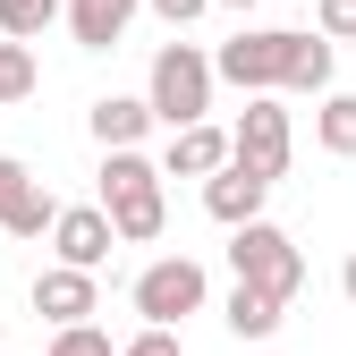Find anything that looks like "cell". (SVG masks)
<instances>
[{
    "mask_svg": "<svg viewBox=\"0 0 356 356\" xmlns=\"http://www.w3.org/2000/svg\"><path fill=\"white\" fill-rule=\"evenodd\" d=\"M229 272L246 280V289H263V297H297L305 289V254H297V238L289 229H272V220H254V229H229Z\"/></svg>",
    "mask_w": 356,
    "mask_h": 356,
    "instance_id": "4",
    "label": "cell"
},
{
    "mask_svg": "<svg viewBox=\"0 0 356 356\" xmlns=\"http://www.w3.org/2000/svg\"><path fill=\"white\" fill-rule=\"evenodd\" d=\"M111 246H119V229H111L102 204H60V220H51V254L68 263V272H102Z\"/></svg>",
    "mask_w": 356,
    "mask_h": 356,
    "instance_id": "8",
    "label": "cell"
},
{
    "mask_svg": "<svg viewBox=\"0 0 356 356\" xmlns=\"http://www.w3.org/2000/svg\"><path fill=\"white\" fill-rule=\"evenodd\" d=\"M145 9H153V17H161L170 34H178V26H195V17L212 9V0H145Z\"/></svg>",
    "mask_w": 356,
    "mask_h": 356,
    "instance_id": "21",
    "label": "cell"
},
{
    "mask_svg": "<svg viewBox=\"0 0 356 356\" xmlns=\"http://www.w3.org/2000/svg\"><path fill=\"white\" fill-rule=\"evenodd\" d=\"M26 178H34V170H26V161H17V153H0V204H9V195H17V187H26Z\"/></svg>",
    "mask_w": 356,
    "mask_h": 356,
    "instance_id": "23",
    "label": "cell"
},
{
    "mask_svg": "<svg viewBox=\"0 0 356 356\" xmlns=\"http://www.w3.org/2000/svg\"><path fill=\"white\" fill-rule=\"evenodd\" d=\"M145 0H68V34H76V51H111V42L136 26Z\"/></svg>",
    "mask_w": 356,
    "mask_h": 356,
    "instance_id": "13",
    "label": "cell"
},
{
    "mask_svg": "<svg viewBox=\"0 0 356 356\" xmlns=\"http://www.w3.org/2000/svg\"><path fill=\"white\" fill-rule=\"evenodd\" d=\"M26 305H34L51 331H76V323H94V314H102V289H94V272L42 263V272H34V289H26Z\"/></svg>",
    "mask_w": 356,
    "mask_h": 356,
    "instance_id": "7",
    "label": "cell"
},
{
    "mask_svg": "<svg viewBox=\"0 0 356 356\" xmlns=\"http://www.w3.org/2000/svg\"><path fill=\"white\" fill-rule=\"evenodd\" d=\"M280 314H289V305H280V297H263V289H246V280L229 289V305H220V323H229L238 339H272Z\"/></svg>",
    "mask_w": 356,
    "mask_h": 356,
    "instance_id": "14",
    "label": "cell"
},
{
    "mask_svg": "<svg viewBox=\"0 0 356 356\" xmlns=\"http://www.w3.org/2000/svg\"><path fill=\"white\" fill-rule=\"evenodd\" d=\"M229 153H238V170H254V178H289L297 127H289L280 94H254V102L238 111V127H229Z\"/></svg>",
    "mask_w": 356,
    "mask_h": 356,
    "instance_id": "6",
    "label": "cell"
},
{
    "mask_svg": "<svg viewBox=\"0 0 356 356\" xmlns=\"http://www.w3.org/2000/svg\"><path fill=\"white\" fill-rule=\"evenodd\" d=\"M136 314H145V331H178L187 314H204V297H212V280H204V263L195 254H161V263H145L136 272Z\"/></svg>",
    "mask_w": 356,
    "mask_h": 356,
    "instance_id": "3",
    "label": "cell"
},
{
    "mask_svg": "<svg viewBox=\"0 0 356 356\" xmlns=\"http://www.w3.org/2000/svg\"><path fill=\"white\" fill-rule=\"evenodd\" d=\"M263 195H272V178H254V170H220V178H204V212L220 220V229H254L263 220Z\"/></svg>",
    "mask_w": 356,
    "mask_h": 356,
    "instance_id": "9",
    "label": "cell"
},
{
    "mask_svg": "<svg viewBox=\"0 0 356 356\" xmlns=\"http://www.w3.org/2000/svg\"><path fill=\"white\" fill-rule=\"evenodd\" d=\"M119 356H187V348H178V331H136Z\"/></svg>",
    "mask_w": 356,
    "mask_h": 356,
    "instance_id": "22",
    "label": "cell"
},
{
    "mask_svg": "<svg viewBox=\"0 0 356 356\" xmlns=\"http://www.w3.org/2000/svg\"><path fill=\"white\" fill-rule=\"evenodd\" d=\"M102 212H111L119 246H153V238L170 229L161 161H145V153H102Z\"/></svg>",
    "mask_w": 356,
    "mask_h": 356,
    "instance_id": "1",
    "label": "cell"
},
{
    "mask_svg": "<svg viewBox=\"0 0 356 356\" xmlns=\"http://www.w3.org/2000/svg\"><path fill=\"white\" fill-rule=\"evenodd\" d=\"M85 127H94V145H102V153H136V145H145V127H161V119H153L145 94H102L94 111H85Z\"/></svg>",
    "mask_w": 356,
    "mask_h": 356,
    "instance_id": "11",
    "label": "cell"
},
{
    "mask_svg": "<svg viewBox=\"0 0 356 356\" xmlns=\"http://www.w3.org/2000/svg\"><path fill=\"white\" fill-rule=\"evenodd\" d=\"M212 85H220L212 51H195V42H161V51H153V76H145V102H153V119L170 127V136H178V127H204Z\"/></svg>",
    "mask_w": 356,
    "mask_h": 356,
    "instance_id": "2",
    "label": "cell"
},
{
    "mask_svg": "<svg viewBox=\"0 0 356 356\" xmlns=\"http://www.w3.org/2000/svg\"><path fill=\"white\" fill-rule=\"evenodd\" d=\"M314 34L323 42H356V0H314Z\"/></svg>",
    "mask_w": 356,
    "mask_h": 356,
    "instance_id": "20",
    "label": "cell"
},
{
    "mask_svg": "<svg viewBox=\"0 0 356 356\" xmlns=\"http://www.w3.org/2000/svg\"><path fill=\"white\" fill-rule=\"evenodd\" d=\"M339 289H348V305H356V254H348V263H339Z\"/></svg>",
    "mask_w": 356,
    "mask_h": 356,
    "instance_id": "24",
    "label": "cell"
},
{
    "mask_svg": "<svg viewBox=\"0 0 356 356\" xmlns=\"http://www.w3.org/2000/svg\"><path fill=\"white\" fill-rule=\"evenodd\" d=\"M68 0H0V42H42V26H60Z\"/></svg>",
    "mask_w": 356,
    "mask_h": 356,
    "instance_id": "16",
    "label": "cell"
},
{
    "mask_svg": "<svg viewBox=\"0 0 356 356\" xmlns=\"http://www.w3.org/2000/svg\"><path fill=\"white\" fill-rule=\"evenodd\" d=\"M212 9H254V0H212Z\"/></svg>",
    "mask_w": 356,
    "mask_h": 356,
    "instance_id": "25",
    "label": "cell"
},
{
    "mask_svg": "<svg viewBox=\"0 0 356 356\" xmlns=\"http://www.w3.org/2000/svg\"><path fill=\"white\" fill-rule=\"evenodd\" d=\"M51 220H60V204L42 195V178H26V187H17L9 204H0V229H9V238H42Z\"/></svg>",
    "mask_w": 356,
    "mask_h": 356,
    "instance_id": "15",
    "label": "cell"
},
{
    "mask_svg": "<svg viewBox=\"0 0 356 356\" xmlns=\"http://www.w3.org/2000/svg\"><path fill=\"white\" fill-rule=\"evenodd\" d=\"M238 153H229V127H178V136H170V153H161V178H220V170H229Z\"/></svg>",
    "mask_w": 356,
    "mask_h": 356,
    "instance_id": "10",
    "label": "cell"
},
{
    "mask_svg": "<svg viewBox=\"0 0 356 356\" xmlns=\"http://www.w3.org/2000/svg\"><path fill=\"white\" fill-rule=\"evenodd\" d=\"M331 42L314 34V26H289V76H280V94H314V102H331Z\"/></svg>",
    "mask_w": 356,
    "mask_h": 356,
    "instance_id": "12",
    "label": "cell"
},
{
    "mask_svg": "<svg viewBox=\"0 0 356 356\" xmlns=\"http://www.w3.org/2000/svg\"><path fill=\"white\" fill-rule=\"evenodd\" d=\"M34 51H26V42H0V111H9V102H26L34 94Z\"/></svg>",
    "mask_w": 356,
    "mask_h": 356,
    "instance_id": "18",
    "label": "cell"
},
{
    "mask_svg": "<svg viewBox=\"0 0 356 356\" xmlns=\"http://www.w3.org/2000/svg\"><path fill=\"white\" fill-rule=\"evenodd\" d=\"M42 356H119V348H111V331L76 323V331H51V348H42Z\"/></svg>",
    "mask_w": 356,
    "mask_h": 356,
    "instance_id": "19",
    "label": "cell"
},
{
    "mask_svg": "<svg viewBox=\"0 0 356 356\" xmlns=\"http://www.w3.org/2000/svg\"><path fill=\"white\" fill-rule=\"evenodd\" d=\"M314 145L339 153V161H356V94H331V102L314 111Z\"/></svg>",
    "mask_w": 356,
    "mask_h": 356,
    "instance_id": "17",
    "label": "cell"
},
{
    "mask_svg": "<svg viewBox=\"0 0 356 356\" xmlns=\"http://www.w3.org/2000/svg\"><path fill=\"white\" fill-rule=\"evenodd\" d=\"M212 68H220V85H238L246 102L254 94H280V76H289V26H246V34H229L212 51Z\"/></svg>",
    "mask_w": 356,
    "mask_h": 356,
    "instance_id": "5",
    "label": "cell"
}]
</instances>
